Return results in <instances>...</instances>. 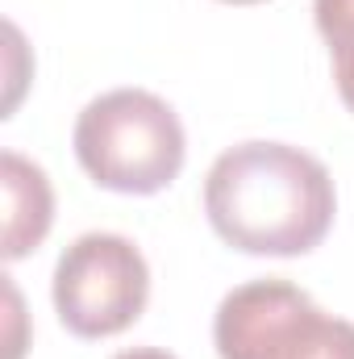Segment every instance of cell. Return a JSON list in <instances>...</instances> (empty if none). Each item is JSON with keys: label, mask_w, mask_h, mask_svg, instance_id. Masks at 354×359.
Returning <instances> with one entry per match:
<instances>
[{"label": "cell", "mask_w": 354, "mask_h": 359, "mask_svg": "<svg viewBox=\"0 0 354 359\" xmlns=\"http://www.w3.org/2000/svg\"><path fill=\"white\" fill-rule=\"evenodd\" d=\"M208 226L246 255H309L334 226L338 192L321 159L288 142H238L204 176Z\"/></svg>", "instance_id": "cell-1"}, {"label": "cell", "mask_w": 354, "mask_h": 359, "mask_svg": "<svg viewBox=\"0 0 354 359\" xmlns=\"http://www.w3.org/2000/svg\"><path fill=\"white\" fill-rule=\"evenodd\" d=\"M71 142L92 184L125 196L163 192L187 159L176 109L146 88H113L88 100Z\"/></svg>", "instance_id": "cell-2"}, {"label": "cell", "mask_w": 354, "mask_h": 359, "mask_svg": "<svg viewBox=\"0 0 354 359\" xmlns=\"http://www.w3.org/2000/svg\"><path fill=\"white\" fill-rule=\"evenodd\" d=\"M213 343L221 359H354V322L292 280H250L217 305Z\"/></svg>", "instance_id": "cell-3"}, {"label": "cell", "mask_w": 354, "mask_h": 359, "mask_svg": "<svg viewBox=\"0 0 354 359\" xmlns=\"http://www.w3.org/2000/svg\"><path fill=\"white\" fill-rule=\"evenodd\" d=\"M150 301V268L121 234H80L55 264L59 322L80 339H113L129 330Z\"/></svg>", "instance_id": "cell-4"}, {"label": "cell", "mask_w": 354, "mask_h": 359, "mask_svg": "<svg viewBox=\"0 0 354 359\" xmlns=\"http://www.w3.org/2000/svg\"><path fill=\"white\" fill-rule=\"evenodd\" d=\"M0 184H4V259H21L46 238L55 222V192L46 172L17 151L0 155Z\"/></svg>", "instance_id": "cell-5"}, {"label": "cell", "mask_w": 354, "mask_h": 359, "mask_svg": "<svg viewBox=\"0 0 354 359\" xmlns=\"http://www.w3.org/2000/svg\"><path fill=\"white\" fill-rule=\"evenodd\" d=\"M313 17L330 46L338 96L354 113V0H313Z\"/></svg>", "instance_id": "cell-6"}, {"label": "cell", "mask_w": 354, "mask_h": 359, "mask_svg": "<svg viewBox=\"0 0 354 359\" xmlns=\"http://www.w3.org/2000/svg\"><path fill=\"white\" fill-rule=\"evenodd\" d=\"M113 359H176L171 351H159V347H134V351H121Z\"/></svg>", "instance_id": "cell-7"}, {"label": "cell", "mask_w": 354, "mask_h": 359, "mask_svg": "<svg viewBox=\"0 0 354 359\" xmlns=\"http://www.w3.org/2000/svg\"><path fill=\"white\" fill-rule=\"evenodd\" d=\"M221 4H263V0H221Z\"/></svg>", "instance_id": "cell-8"}]
</instances>
